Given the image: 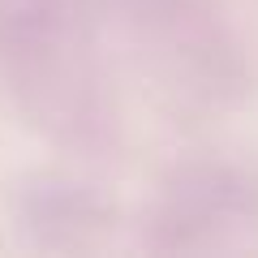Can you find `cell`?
I'll return each instance as SVG.
<instances>
[{
  "label": "cell",
  "mask_w": 258,
  "mask_h": 258,
  "mask_svg": "<svg viewBox=\"0 0 258 258\" xmlns=\"http://www.w3.org/2000/svg\"><path fill=\"white\" fill-rule=\"evenodd\" d=\"M103 18L172 120H224L254 91L249 52L215 0H103Z\"/></svg>",
  "instance_id": "obj_1"
},
{
  "label": "cell",
  "mask_w": 258,
  "mask_h": 258,
  "mask_svg": "<svg viewBox=\"0 0 258 258\" xmlns=\"http://www.w3.org/2000/svg\"><path fill=\"white\" fill-rule=\"evenodd\" d=\"M5 43L35 120L60 147L108 159L120 147V108L99 43H91L78 0H0Z\"/></svg>",
  "instance_id": "obj_2"
},
{
  "label": "cell",
  "mask_w": 258,
  "mask_h": 258,
  "mask_svg": "<svg viewBox=\"0 0 258 258\" xmlns=\"http://www.w3.org/2000/svg\"><path fill=\"white\" fill-rule=\"evenodd\" d=\"M147 254H258V172L224 159L176 164L142 211Z\"/></svg>",
  "instance_id": "obj_3"
}]
</instances>
